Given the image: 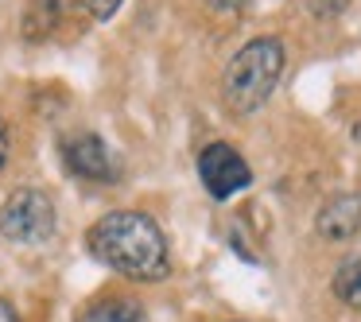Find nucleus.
Segmentation results:
<instances>
[{
  "label": "nucleus",
  "instance_id": "nucleus-1",
  "mask_svg": "<svg viewBox=\"0 0 361 322\" xmlns=\"http://www.w3.org/2000/svg\"><path fill=\"white\" fill-rule=\"evenodd\" d=\"M86 249L94 260L136 283H159L171 272L164 229L140 210H113L97 218L86 233Z\"/></svg>",
  "mask_w": 361,
  "mask_h": 322
},
{
  "label": "nucleus",
  "instance_id": "nucleus-2",
  "mask_svg": "<svg viewBox=\"0 0 361 322\" xmlns=\"http://www.w3.org/2000/svg\"><path fill=\"white\" fill-rule=\"evenodd\" d=\"M283 43L276 35H260L249 39L233 58H229L226 74H221V97H226V109L233 117H249L260 105L272 97V89L280 86L283 74Z\"/></svg>",
  "mask_w": 361,
  "mask_h": 322
},
{
  "label": "nucleus",
  "instance_id": "nucleus-3",
  "mask_svg": "<svg viewBox=\"0 0 361 322\" xmlns=\"http://www.w3.org/2000/svg\"><path fill=\"white\" fill-rule=\"evenodd\" d=\"M59 229V213L51 194L35 187H20L0 206V237L12 244H43Z\"/></svg>",
  "mask_w": 361,
  "mask_h": 322
},
{
  "label": "nucleus",
  "instance_id": "nucleus-4",
  "mask_svg": "<svg viewBox=\"0 0 361 322\" xmlns=\"http://www.w3.org/2000/svg\"><path fill=\"white\" fill-rule=\"evenodd\" d=\"M198 179H202L206 194L218 198V202H226V198L237 194V190L249 187L252 171H249V163L241 159V151H237L233 144L214 140V144H206V148L198 151Z\"/></svg>",
  "mask_w": 361,
  "mask_h": 322
},
{
  "label": "nucleus",
  "instance_id": "nucleus-5",
  "mask_svg": "<svg viewBox=\"0 0 361 322\" xmlns=\"http://www.w3.org/2000/svg\"><path fill=\"white\" fill-rule=\"evenodd\" d=\"M59 156H63V167L74 175V179H86V182H117L121 179L117 156H113V148L97 132H71V136H63Z\"/></svg>",
  "mask_w": 361,
  "mask_h": 322
},
{
  "label": "nucleus",
  "instance_id": "nucleus-6",
  "mask_svg": "<svg viewBox=\"0 0 361 322\" xmlns=\"http://www.w3.org/2000/svg\"><path fill=\"white\" fill-rule=\"evenodd\" d=\"M314 233L322 241H353L361 233V194H334L322 202L314 218Z\"/></svg>",
  "mask_w": 361,
  "mask_h": 322
},
{
  "label": "nucleus",
  "instance_id": "nucleus-7",
  "mask_svg": "<svg viewBox=\"0 0 361 322\" xmlns=\"http://www.w3.org/2000/svg\"><path fill=\"white\" fill-rule=\"evenodd\" d=\"M78 322H148V318H144L136 299L113 295V299H97L94 306H86Z\"/></svg>",
  "mask_w": 361,
  "mask_h": 322
},
{
  "label": "nucleus",
  "instance_id": "nucleus-8",
  "mask_svg": "<svg viewBox=\"0 0 361 322\" xmlns=\"http://www.w3.org/2000/svg\"><path fill=\"white\" fill-rule=\"evenodd\" d=\"M63 4L66 0H32V8L24 12V39L32 43L47 39L59 27V20H63Z\"/></svg>",
  "mask_w": 361,
  "mask_h": 322
},
{
  "label": "nucleus",
  "instance_id": "nucleus-9",
  "mask_svg": "<svg viewBox=\"0 0 361 322\" xmlns=\"http://www.w3.org/2000/svg\"><path fill=\"white\" fill-rule=\"evenodd\" d=\"M334 295L342 299L345 306L361 311V252H353V256H345L342 264H338V272H334Z\"/></svg>",
  "mask_w": 361,
  "mask_h": 322
},
{
  "label": "nucleus",
  "instance_id": "nucleus-10",
  "mask_svg": "<svg viewBox=\"0 0 361 322\" xmlns=\"http://www.w3.org/2000/svg\"><path fill=\"white\" fill-rule=\"evenodd\" d=\"M121 4H125V0H82V8H86L94 20H113Z\"/></svg>",
  "mask_w": 361,
  "mask_h": 322
},
{
  "label": "nucleus",
  "instance_id": "nucleus-11",
  "mask_svg": "<svg viewBox=\"0 0 361 322\" xmlns=\"http://www.w3.org/2000/svg\"><path fill=\"white\" fill-rule=\"evenodd\" d=\"M307 4H311L314 16H334V12L345 8V0H307Z\"/></svg>",
  "mask_w": 361,
  "mask_h": 322
},
{
  "label": "nucleus",
  "instance_id": "nucleus-12",
  "mask_svg": "<svg viewBox=\"0 0 361 322\" xmlns=\"http://www.w3.org/2000/svg\"><path fill=\"white\" fill-rule=\"evenodd\" d=\"M210 4H214L218 12H237V8H245L249 0H210Z\"/></svg>",
  "mask_w": 361,
  "mask_h": 322
},
{
  "label": "nucleus",
  "instance_id": "nucleus-13",
  "mask_svg": "<svg viewBox=\"0 0 361 322\" xmlns=\"http://www.w3.org/2000/svg\"><path fill=\"white\" fill-rule=\"evenodd\" d=\"M4 159H8V125L0 117V167H4Z\"/></svg>",
  "mask_w": 361,
  "mask_h": 322
},
{
  "label": "nucleus",
  "instance_id": "nucleus-14",
  "mask_svg": "<svg viewBox=\"0 0 361 322\" xmlns=\"http://www.w3.org/2000/svg\"><path fill=\"white\" fill-rule=\"evenodd\" d=\"M0 322H20V314H16V306L8 303V299H0Z\"/></svg>",
  "mask_w": 361,
  "mask_h": 322
}]
</instances>
